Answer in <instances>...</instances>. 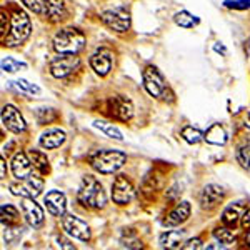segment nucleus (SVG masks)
I'll use <instances>...</instances> for the list:
<instances>
[{
	"label": "nucleus",
	"mask_w": 250,
	"mask_h": 250,
	"mask_svg": "<svg viewBox=\"0 0 250 250\" xmlns=\"http://www.w3.org/2000/svg\"><path fill=\"white\" fill-rule=\"evenodd\" d=\"M79 202L88 208H104L107 204V193L102 184L92 175H85L82 179L79 188Z\"/></svg>",
	"instance_id": "obj_1"
},
{
	"label": "nucleus",
	"mask_w": 250,
	"mask_h": 250,
	"mask_svg": "<svg viewBox=\"0 0 250 250\" xmlns=\"http://www.w3.org/2000/svg\"><path fill=\"white\" fill-rule=\"evenodd\" d=\"M32 32V23L29 15L23 10H14L12 14V25H10V32L7 35V39L3 40V43L9 47H17L20 43H23L27 39H29Z\"/></svg>",
	"instance_id": "obj_2"
},
{
	"label": "nucleus",
	"mask_w": 250,
	"mask_h": 250,
	"mask_svg": "<svg viewBox=\"0 0 250 250\" xmlns=\"http://www.w3.org/2000/svg\"><path fill=\"white\" fill-rule=\"evenodd\" d=\"M85 45V35L77 29H63L54 37V48L59 54H79Z\"/></svg>",
	"instance_id": "obj_3"
},
{
	"label": "nucleus",
	"mask_w": 250,
	"mask_h": 250,
	"mask_svg": "<svg viewBox=\"0 0 250 250\" xmlns=\"http://www.w3.org/2000/svg\"><path fill=\"white\" fill-rule=\"evenodd\" d=\"M127 155L120 150H100L92 157L90 164L100 173H114L124 167Z\"/></svg>",
	"instance_id": "obj_4"
},
{
	"label": "nucleus",
	"mask_w": 250,
	"mask_h": 250,
	"mask_svg": "<svg viewBox=\"0 0 250 250\" xmlns=\"http://www.w3.org/2000/svg\"><path fill=\"white\" fill-rule=\"evenodd\" d=\"M43 190V180L40 177L32 173L30 177L23 180H19L15 184H10V192L17 197H30V199H37Z\"/></svg>",
	"instance_id": "obj_5"
},
{
	"label": "nucleus",
	"mask_w": 250,
	"mask_h": 250,
	"mask_svg": "<svg viewBox=\"0 0 250 250\" xmlns=\"http://www.w3.org/2000/svg\"><path fill=\"white\" fill-rule=\"evenodd\" d=\"M79 63L80 60L74 54H59V57L50 62V72L55 79H63L74 70H77Z\"/></svg>",
	"instance_id": "obj_6"
},
{
	"label": "nucleus",
	"mask_w": 250,
	"mask_h": 250,
	"mask_svg": "<svg viewBox=\"0 0 250 250\" xmlns=\"http://www.w3.org/2000/svg\"><path fill=\"white\" fill-rule=\"evenodd\" d=\"M62 227L67 235L74 237V239L82 240V242L90 240V227L87 225V222L79 219L77 215H72V213L70 215H63Z\"/></svg>",
	"instance_id": "obj_7"
},
{
	"label": "nucleus",
	"mask_w": 250,
	"mask_h": 250,
	"mask_svg": "<svg viewBox=\"0 0 250 250\" xmlns=\"http://www.w3.org/2000/svg\"><path fill=\"white\" fill-rule=\"evenodd\" d=\"M100 19H102V22L105 23L108 29L120 32V34H124V32H127L130 29V15L124 9L107 10L100 15Z\"/></svg>",
	"instance_id": "obj_8"
},
{
	"label": "nucleus",
	"mask_w": 250,
	"mask_h": 250,
	"mask_svg": "<svg viewBox=\"0 0 250 250\" xmlns=\"http://www.w3.org/2000/svg\"><path fill=\"white\" fill-rule=\"evenodd\" d=\"M134 185L125 175H119L112 184V199L117 205H127L134 199Z\"/></svg>",
	"instance_id": "obj_9"
},
{
	"label": "nucleus",
	"mask_w": 250,
	"mask_h": 250,
	"mask_svg": "<svg viewBox=\"0 0 250 250\" xmlns=\"http://www.w3.org/2000/svg\"><path fill=\"white\" fill-rule=\"evenodd\" d=\"M144 85L147 88V92L152 97H162L165 92V82L164 77L160 75V72L155 67L148 65L144 70Z\"/></svg>",
	"instance_id": "obj_10"
},
{
	"label": "nucleus",
	"mask_w": 250,
	"mask_h": 250,
	"mask_svg": "<svg viewBox=\"0 0 250 250\" xmlns=\"http://www.w3.org/2000/svg\"><path fill=\"white\" fill-rule=\"evenodd\" d=\"M22 212H23V217L25 220L29 222L30 227L34 229H39L43 225V210L42 207L35 202V199H30V197H22Z\"/></svg>",
	"instance_id": "obj_11"
},
{
	"label": "nucleus",
	"mask_w": 250,
	"mask_h": 250,
	"mask_svg": "<svg viewBox=\"0 0 250 250\" xmlns=\"http://www.w3.org/2000/svg\"><path fill=\"white\" fill-rule=\"evenodd\" d=\"M2 124L5 128H9L14 134H20L25 130V120H23L22 114L14 105H3L2 108Z\"/></svg>",
	"instance_id": "obj_12"
},
{
	"label": "nucleus",
	"mask_w": 250,
	"mask_h": 250,
	"mask_svg": "<svg viewBox=\"0 0 250 250\" xmlns=\"http://www.w3.org/2000/svg\"><path fill=\"white\" fill-rule=\"evenodd\" d=\"M108 108H110V114L114 115L115 119L124 120V122H127V120H130L132 117H134V105H132L130 100L125 99V97L117 95L114 99H110Z\"/></svg>",
	"instance_id": "obj_13"
},
{
	"label": "nucleus",
	"mask_w": 250,
	"mask_h": 250,
	"mask_svg": "<svg viewBox=\"0 0 250 250\" xmlns=\"http://www.w3.org/2000/svg\"><path fill=\"white\" fill-rule=\"evenodd\" d=\"M112 63H114V55L107 48H100L90 57V65L95 70V74H99L100 77H105L112 70Z\"/></svg>",
	"instance_id": "obj_14"
},
{
	"label": "nucleus",
	"mask_w": 250,
	"mask_h": 250,
	"mask_svg": "<svg viewBox=\"0 0 250 250\" xmlns=\"http://www.w3.org/2000/svg\"><path fill=\"white\" fill-rule=\"evenodd\" d=\"M43 204H45L47 210L55 217H63L67 210V199L62 192L59 190H50L47 192V195L43 197Z\"/></svg>",
	"instance_id": "obj_15"
},
{
	"label": "nucleus",
	"mask_w": 250,
	"mask_h": 250,
	"mask_svg": "<svg viewBox=\"0 0 250 250\" xmlns=\"http://www.w3.org/2000/svg\"><path fill=\"white\" fill-rule=\"evenodd\" d=\"M34 165L30 162V157L27 154H23V152H19V154L14 155V159H12V173H14V177L17 180H23L27 179V177L32 175V172H34Z\"/></svg>",
	"instance_id": "obj_16"
},
{
	"label": "nucleus",
	"mask_w": 250,
	"mask_h": 250,
	"mask_svg": "<svg viewBox=\"0 0 250 250\" xmlns=\"http://www.w3.org/2000/svg\"><path fill=\"white\" fill-rule=\"evenodd\" d=\"M222 200H224V188L215 184L207 185L202 190V195H200V205H202L204 210H212Z\"/></svg>",
	"instance_id": "obj_17"
},
{
	"label": "nucleus",
	"mask_w": 250,
	"mask_h": 250,
	"mask_svg": "<svg viewBox=\"0 0 250 250\" xmlns=\"http://www.w3.org/2000/svg\"><path fill=\"white\" fill-rule=\"evenodd\" d=\"M67 140V134L60 128H48V130L43 132L40 135V145L47 150H52V148H59L65 144Z\"/></svg>",
	"instance_id": "obj_18"
},
{
	"label": "nucleus",
	"mask_w": 250,
	"mask_h": 250,
	"mask_svg": "<svg viewBox=\"0 0 250 250\" xmlns=\"http://www.w3.org/2000/svg\"><path fill=\"white\" fill-rule=\"evenodd\" d=\"M188 217H190V204L180 202L170 213H168L167 219L164 220V224L167 225V227H177V225H182L184 222H187Z\"/></svg>",
	"instance_id": "obj_19"
},
{
	"label": "nucleus",
	"mask_w": 250,
	"mask_h": 250,
	"mask_svg": "<svg viewBox=\"0 0 250 250\" xmlns=\"http://www.w3.org/2000/svg\"><path fill=\"white\" fill-rule=\"evenodd\" d=\"M185 240V230H167L160 235L159 244L164 249H180L184 247Z\"/></svg>",
	"instance_id": "obj_20"
},
{
	"label": "nucleus",
	"mask_w": 250,
	"mask_h": 250,
	"mask_svg": "<svg viewBox=\"0 0 250 250\" xmlns=\"http://www.w3.org/2000/svg\"><path fill=\"white\" fill-rule=\"evenodd\" d=\"M205 140L213 145H224L227 142V132H225V128L222 127L220 124H213L212 127L205 132Z\"/></svg>",
	"instance_id": "obj_21"
},
{
	"label": "nucleus",
	"mask_w": 250,
	"mask_h": 250,
	"mask_svg": "<svg viewBox=\"0 0 250 250\" xmlns=\"http://www.w3.org/2000/svg\"><path fill=\"white\" fill-rule=\"evenodd\" d=\"M94 127L97 128V130L102 132L104 135H107L108 139H114V140H117V142H122V140H124L122 132H120L114 124L105 122V120H95Z\"/></svg>",
	"instance_id": "obj_22"
},
{
	"label": "nucleus",
	"mask_w": 250,
	"mask_h": 250,
	"mask_svg": "<svg viewBox=\"0 0 250 250\" xmlns=\"http://www.w3.org/2000/svg\"><path fill=\"white\" fill-rule=\"evenodd\" d=\"M29 157H30V162L34 165V168L37 170L40 175H45L50 170V165H48V160L47 157L39 150H30L29 152Z\"/></svg>",
	"instance_id": "obj_23"
},
{
	"label": "nucleus",
	"mask_w": 250,
	"mask_h": 250,
	"mask_svg": "<svg viewBox=\"0 0 250 250\" xmlns=\"http://www.w3.org/2000/svg\"><path fill=\"white\" fill-rule=\"evenodd\" d=\"M244 212H242V205L235 204V205H230L224 210V215H222V220H224L225 225H230V227H235L239 219H242Z\"/></svg>",
	"instance_id": "obj_24"
},
{
	"label": "nucleus",
	"mask_w": 250,
	"mask_h": 250,
	"mask_svg": "<svg viewBox=\"0 0 250 250\" xmlns=\"http://www.w3.org/2000/svg\"><path fill=\"white\" fill-rule=\"evenodd\" d=\"M47 15L50 17V20H62L65 17V3H63V0H48Z\"/></svg>",
	"instance_id": "obj_25"
},
{
	"label": "nucleus",
	"mask_w": 250,
	"mask_h": 250,
	"mask_svg": "<svg viewBox=\"0 0 250 250\" xmlns=\"http://www.w3.org/2000/svg\"><path fill=\"white\" fill-rule=\"evenodd\" d=\"M173 20H175L177 25L182 27V29H192L193 25H197V23H199V19H195L190 12H187V10L179 12V14L173 17Z\"/></svg>",
	"instance_id": "obj_26"
},
{
	"label": "nucleus",
	"mask_w": 250,
	"mask_h": 250,
	"mask_svg": "<svg viewBox=\"0 0 250 250\" xmlns=\"http://www.w3.org/2000/svg\"><path fill=\"white\" fill-rule=\"evenodd\" d=\"M22 3L37 15H47L48 12V0H22Z\"/></svg>",
	"instance_id": "obj_27"
},
{
	"label": "nucleus",
	"mask_w": 250,
	"mask_h": 250,
	"mask_svg": "<svg viewBox=\"0 0 250 250\" xmlns=\"http://www.w3.org/2000/svg\"><path fill=\"white\" fill-rule=\"evenodd\" d=\"M20 68H27L25 62H20V60H15L14 57H3L2 59V70L7 72V74H15Z\"/></svg>",
	"instance_id": "obj_28"
},
{
	"label": "nucleus",
	"mask_w": 250,
	"mask_h": 250,
	"mask_svg": "<svg viewBox=\"0 0 250 250\" xmlns=\"http://www.w3.org/2000/svg\"><path fill=\"white\" fill-rule=\"evenodd\" d=\"M0 212H2V224L3 225H9V224H15V222L19 220V210L15 207H12V205H2V208H0Z\"/></svg>",
	"instance_id": "obj_29"
},
{
	"label": "nucleus",
	"mask_w": 250,
	"mask_h": 250,
	"mask_svg": "<svg viewBox=\"0 0 250 250\" xmlns=\"http://www.w3.org/2000/svg\"><path fill=\"white\" fill-rule=\"evenodd\" d=\"M182 137H184L185 142H188V144H199L205 139V134H202L199 128L185 127L182 130Z\"/></svg>",
	"instance_id": "obj_30"
},
{
	"label": "nucleus",
	"mask_w": 250,
	"mask_h": 250,
	"mask_svg": "<svg viewBox=\"0 0 250 250\" xmlns=\"http://www.w3.org/2000/svg\"><path fill=\"white\" fill-rule=\"evenodd\" d=\"M213 237H215L217 240L220 242V244H232L233 239H235V235H233V232L230 229L227 227H219L213 230Z\"/></svg>",
	"instance_id": "obj_31"
},
{
	"label": "nucleus",
	"mask_w": 250,
	"mask_h": 250,
	"mask_svg": "<svg viewBox=\"0 0 250 250\" xmlns=\"http://www.w3.org/2000/svg\"><path fill=\"white\" fill-rule=\"evenodd\" d=\"M12 83H14L19 90H23V92H27V94H32V95H39L40 94V87H37L35 83L27 82V80H23V79H19V80H15V82H12Z\"/></svg>",
	"instance_id": "obj_32"
},
{
	"label": "nucleus",
	"mask_w": 250,
	"mask_h": 250,
	"mask_svg": "<svg viewBox=\"0 0 250 250\" xmlns=\"http://www.w3.org/2000/svg\"><path fill=\"white\" fill-rule=\"evenodd\" d=\"M237 159H239V162L242 164V167L250 170V145H244V147L239 148Z\"/></svg>",
	"instance_id": "obj_33"
},
{
	"label": "nucleus",
	"mask_w": 250,
	"mask_h": 250,
	"mask_svg": "<svg viewBox=\"0 0 250 250\" xmlns=\"http://www.w3.org/2000/svg\"><path fill=\"white\" fill-rule=\"evenodd\" d=\"M37 112H40V114H43V117H39V119H37L40 124H48V122H52V120L55 119L54 108H39Z\"/></svg>",
	"instance_id": "obj_34"
},
{
	"label": "nucleus",
	"mask_w": 250,
	"mask_h": 250,
	"mask_svg": "<svg viewBox=\"0 0 250 250\" xmlns=\"http://www.w3.org/2000/svg\"><path fill=\"white\" fill-rule=\"evenodd\" d=\"M225 5L232 9H249L250 0H225Z\"/></svg>",
	"instance_id": "obj_35"
},
{
	"label": "nucleus",
	"mask_w": 250,
	"mask_h": 250,
	"mask_svg": "<svg viewBox=\"0 0 250 250\" xmlns=\"http://www.w3.org/2000/svg\"><path fill=\"white\" fill-rule=\"evenodd\" d=\"M182 249H185V250H192V249H195V250H197V249H202V240H200V239L188 240Z\"/></svg>",
	"instance_id": "obj_36"
},
{
	"label": "nucleus",
	"mask_w": 250,
	"mask_h": 250,
	"mask_svg": "<svg viewBox=\"0 0 250 250\" xmlns=\"http://www.w3.org/2000/svg\"><path fill=\"white\" fill-rule=\"evenodd\" d=\"M242 227H244L245 230H250V208L245 210L244 215H242Z\"/></svg>",
	"instance_id": "obj_37"
},
{
	"label": "nucleus",
	"mask_w": 250,
	"mask_h": 250,
	"mask_svg": "<svg viewBox=\"0 0 250 250\" xmlns=\"http://www.w3.org/2000/svg\"><path fill=\"white\" fill-rule=\"evenodd\" d=\"M7 27H9V19H7L5 12H2V30H0V34H2V39H5Z\"/></svg>",
	"instance_id": "obj_38"
},
{
	"label": "nucleus",
	"mask_w": 250,
	"mask_h": 250,
	"mask_svg": "<svg viewBox=\"0 0 250 250\" xmlns=\"http://www.w3.org/2000/svg\"><path fill=\"white\" fill-rule=\"evenodd\" d=\"M245 122H247V124H245V125H247V127H250V112H249V114H247V119H245Z\"/></svg>",
	"instance_id": "obj_39"
},
{
	"label": "nucleus",
	"mask_w": 250,
	"mask_h": 250,
	"mask_svg": "<svg viewBox=\"0 0 250 250\" xmlns=\"http://www.w3.org/2000/svg\"><path fill=\"white\" fill-rule=\"evenodd\" d=\"M3 177H5V164L2 162V179H3Z\"/></svg>",
	"instance_id": "obj_40"
}]
</instances>
